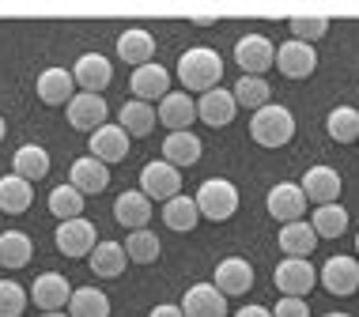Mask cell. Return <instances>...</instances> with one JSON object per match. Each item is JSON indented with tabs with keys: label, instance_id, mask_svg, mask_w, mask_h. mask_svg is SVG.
<instances>
[{
	"label": "cell",
	"instance_id": "cell-43",
	"mask_svg": "<svg viewBox=\"0 0 359 317\" xmlns=\"http://www.w3.org/2000/svg\"><path fill=\"white\" fill-rule=\"evenodd\" d=\"M148 317H182V310H178V306H155Z\"/></svg>",
	"mask_w": 359,
	"mask_h": 317
},
{
	"label": "cell",
	"instance_id": "cell-21",
	"mask_svg": "<svg viewBox=\"0 0 359 317\" xmlns=\"http://www.w3.org/2000/svg\"><path fill=\"white\" fill-rule=\"evenodd\" d=\"M114 219L125 230H144L151 223V200L140 193V189H125V193L114 200Z\"/></svg>",
	"mask_w": 359,
	"mask_h": 317
},
{
	"label": "cell",
	"instance_id": "cell-45",
	"mask_svg": "<svg viewBox=\"0 0 359 317\" xmlns=\"http://www.w3.org/2000/svg\"><path fill=\"white\" fill-rule=\"evenodd\" d=\"M42 317H69V314H65V310H57V314H42Z\"/></svg>",
	"mask_w": 359,
	"mask_h": 317
},
{
	"label": "cell",
	"instance_id": "cell-35",
	"mask_svg": "<svg viewBox=\"0 0 359 317\" xmlns=\"http://www.w3.org/2000/svg\"><path fill=\"white\" fill-rule=\"evenodd\" d=\"M269 94H273V87L265 83V76H238L231 99H235V106H246V110H261V106H269Z\"/></svg>",
	"mask_w": 359,
	"mask_h": 317
},
{
	"label": "cell",
	"instance_id": "cell-11",
	"mask_svg": "<svg viewBox=\"0 0 359 317\" xmlns=\"http://www.w3.org/2000/svg\"><path fill=\"white\" fill-rule=\"evenodd\" d=\"M318 280H322V287L329 295H352L359 291V265L355 257H329V261L318 268Z\"/></svg>",
	"mask_w": 359,
	"mask_h": 317
},
{
	"label": "cell",
	"instance_id": "cell-5",
	"mask_svg": "<svg viewBox=\"0 0 359 317\" xmlns=\"http://www.w3.org/2000/svg\"><path fill=\"white\" fill-rule=\"evenodd\" d=\"M140 193L151 200H163L167 204L170 197H178L182 193V170H174L170 162H163V159H155L148 162V167L140 170Z\"/></svg>",
	"mask_w": 359,
	"mask_h": 317
},
{
	"label": "cell",
	"instance_id": "cell-7",
	"mask_svg": "<svg viewBox=\"0 0 359 317\" xmlns=\"http://www.w3.org/2000/svg\"><path fill=\"white\" fill-rule=\"evenodd\" d=\"M212 287L223 295V299H235V295H246L254 287V265L246 257H223L216 265V280Z\"/></svg>",
	"mask_w": 359,
	"mask_h": 317
},
{
	"label": "cell",
	"instance_id": "cell-24",
	"mask_svg": "<svg viewBox=\"0 0 359 317\" xmlns=\"http://www.w3.org/2000/svg\"><path fill=\"white\" fill-rule=\"evenodd\" d=\"M50 167H53V159H50V151H46L42 143H23V148L12 155V174L23 178V181H31V185L38 178L50 174Z\"/></svg>",
	"mask_w": 359,
	"mask_h": 317
},
{
	"label": "cell",
	"instance_id": "cell-37",
	"mask_svg": "<svg viewBox=\"0 0 359 317\" xmlns=\"http://www.w3.org/2000/svg\"><path fill=\"white\" fill-rule=\"evenodd\" d=\"M159 253H163V246H159V238H155L148 227L129 230V238H125V257H129V261L151 265V261H159Z\"/></svg>",
	"mask_w": 359,
	"mask_h": 317
},
{
	"label": "cell",
	"instance_id": "cell-29",
	"mask_svg": "<svg viewBox=\"0 0 359 317\" xmlns=\"http://www.w3.org/2000/svg\"><path fill=\"white\" fill-rule=\"evenodd\" d=\"M34 200V185L15 174L0 178V211H8V216H19V211H27Z\"/></svg>",
	"mask_w": 359,
	"mask_h": 317
},
{
	"label": "cell",
	"instance_id": "cell-27",
	"mask_svg": "<svg viewBox=\"0 0 359 317\" xmlns=\"http://www.w3.org/2000/svg\"><path fill=\"white\" fill-rule=\"evenodd\" d=\"M314 246H318V234H314V227H310L306 219L280 227V249H284L287 257H303V261H310Z\"/></svg>",
	"mask_w": 359,
	"mask_h": 317
},
{
	"label": "cell",
	"instance_id": "cell-31",
	"mask_svg": "<svg viewBox=\"0 0 359 317\" xmlns=\"http://www.w3.org/2000/svg\"><path fill=\"white\" fill-rule=\"evenodd\" d=\"M69 317H110V299L99 287H76L69 299Z\"/></svg>",
	"mask_w": 359,
	"mask_h": 317
},
{
	"label": "cell",
	"instance_id": "cell-25",
	"mask_svg": "<svg viewBox=\"0 0 359 317\" xmlns=\"http://www.w3.org/2000/svg\"><path fill=\"white\" fill-rule=\"evenodd\" d=\"M151 53H155V38H151V31H144V27H129V31L118 38V57L125 64H133V69L148 64Z\"/></svg>",
	"mask_w": 359,
	"mask_h": 317
},
{
	"label": "cell",
	"instance_id": "cell-26",
	"mask_svg": "<svg viewBox=\"0 0 359 317\" xmlns=\"http://www.w3.org/2000/svg\"><path fill=\"white\" fill-rule=\"evenodd\" d=\"M201 148H205V143L193 136V132H170V136L163 140V162H170L174 170H186L201 159Z\"/></svg>",
	"mask_w": 359,
	"mask_h": 317
},
{
	"label": "cell",
	"instance_id": "cell-14",
	"mask_svg": "<svg viewBox=\"0 0 359 317\" xmlns=\"http://www.w3.org/2000/svg\"><path fill=\"white\" fill-rule=\"evenodd\" d=\"M273 64L287 76V80H306V76L318 69V53H314V45L291 38V42L276 45V61Z\"/></svg>",
	"mask_w": 359,
	"mask_h": 317
},
{
	"label": "cell",
	"instance_id": "cell-15",
	"mask_svg": "<svg viewBox=\"0 0 359 317\" xmlns=\"http://www.w3.org/2000/svg\"><path fill=\"white\" fill-rule=\"evenodd\" d=\"M155 121H163L170 132H189V125L197 121V102H193L186 91H167L159 99Z\"/></svg>",
	"mask_w": 359,
	"mask_h": 317
},
{
	"label": "cell",
	"instance_id": "cell-32",
	"mask_svg": "<svg viewBox=\"0 0 359 317\" xmlns=\"http://www.w3.org/2000/svg\"><path fill=\"white\" fill-rule=\"evenodd\" d=\"M310 227H314L318 242H322V238H341L344 230H348V208H341V200H337V204L314 208V219H310Z\"/></svg>",
	"mask_w": 359,
	"mask_h": 317
},
{
	"label": "cell",
	"instance_id": "cell-9",
	"mask_svg": "<svg viewBox=\"0 0 359 317\" xmlns=\"http://www.w3.org/2000/svg\"><path fill=\"white\" fill-rule=\"evenodd\" d=\"M69 125L80 132H95L99 125H106V113H110V106H106L102 94H87V91H76L69 99Z\"/></svg>",
	"mask_w": 359,
	"mask_h": 317
},
{
	"label": "cell",
	"instance_id": "cell-2",
	"mask_svg": "<svg viewBox=\"0 0 359 317\" xmlns=\"http://www.w3.org/2000/svg\"><path fill=\"white\" fill-rule=\"evenodd\" d=\"M250 136H254L261 148H284V143L295 136V118H291L287 106H261L254 110V118H250Z\"/></svg>",
	"mask_w": 359,
	"mask_h": 317
},
{
	"label": "cell",
	"instance_id": "cell-46",
	"mask_svg": "<svg viewBox=\"0 0 359 317\" xmlns=\"http://www.w3.org/2000/svg\"><path fill=\"white\" fill-rule=\"evenodd\" d=\"M325 317H352V314H325Z\"/></svg>",
	"mask_w": 359,
	"mask_h": 317
},
{
	"label": "cell",
	"instance_id": "cell-22",
	"mask_svg": "<svg viewBox=\"0 0 359 317\" xmlns=\"http://www.w3.org/2000/svg\"><path fill=\"white\" fill-rule=\"evenodd\" d=\"M69 185H72L80 197H87V193H102V189L110 185V167H102V162L91 159V155L76 159L72 170H69Z\"/></svg>",
	"mask_w": 359,
	"mask_h": 317
},
{
	"label": "cell",
	"instance_id": "cell-16",
	"mask_svg": "<svg viewBox=\"0 0 359 317\" xmlns=\"http://www.w3.org/2000/svg\"><path fill=\"white\" fill-rule=\"evenodd\" d=\"M53 238H57V249H61L65 257H87L95 249V238H99V234H95L91 219L80 216V219H65V223L57 227Z\"/></svg>",
	"mask_w": 359,
	"mask_h": 317
},
{
	"label": "cell",
	"instance_id": "cell-40",
	"mask_svg": "<svg viewBox=\"0 0 359 317\" xmlns=\"http://www.w3.org/2000/svg\"><path fill=\"white\" fill-rule=\"evenodd\" d=\"M27 291L15 280H0V317H19L27 310Z\"/></svg>",
	"mask_w": 359,
	"mask_h": 317
},
{
	"label": "cell",
	"instance_id": "cell-36",
	"mask_svg": "<svg viewBox=\"0 0 359 317\" xmlns=\"http://www.w3.org/2000/svg\"><path fill=\"white\" fill-rule=\"evenodd\" d=\"M325 132H329V136H333L337 143H352V140H359V110H355V106H337V110H329Z\"/></svg>",
	"mask_w": 359,
	"mask_h": 317
},
{
	"label": "cell",
	"instance_id": "cell-34",
	"mask_svg": "<svg viewBox=\"0 0 359 317\" xmlns=\"http://www.w3.org/2000/svg\"><path fill=\"white\" fill-rule=\"evenodd\" d=\"M31 253H34V246L23 230H4L0 234V268H23L31 261Z\"/></svg>",
	"mask_w": 359,
	"mask_h": 317
},
{
	"label": "cell",
	"instance_id": "cell-20",
	"mask_svg": "<svg viewBox=\"0 0 359 317\" xmlns=\"http://www.w3.org/2000/svg\"><path fill=\"white\" fill-rule=\"evenodd\" d=\"M38 99H42L46 106H69V99L76 94V80L69 69H42L38 72V83H34Z\"/></svg>",
	"mask_w": 359,
	"mask_h": 317
},
{
	"label": "cell",
	"instance_id": "cell-42",
	"mask_svg": "<svg viewBox=\"0 0 359 317\" xmlns=\"http://www.w3.org/2000/svg\"><path fill=\"white\" fill-rule=\"evenodd\" d=\"M235 317H273V310H265V306H242Z\"/></svg>",
	"mask_w": 359,
	"mask_h": 317
},
{
	"label": "cell",
	"instance_id": "cell-41",
	"mask_svg": "<svg viewBox=\"0 0 359 317\" xmlns=\"http://www.w3.org/2000/svg\"><path fill=\"white\" fill-rule=\"evenodd\" d=\"M273 317H310V306L306 299H280Z\"/></svg>",
	"mask_w": 359,
	"mask_h": 317
},
{
	"label": "cell",
	"instance_id": "cell-12",
	"mask_svg": "<svg viewBox=\"0 0 359 317\" xmlns=\"http://www.w3.org/2000/svg\"><path fill=\"white\" fill-rule=\"evenodd\" d=\"M91 159H99L102 167H110V162H121L125 155H129V132L121 129V125H99V129L91 132Z\"/></svg>",
	"mask_w": 359,
	"mask_h": 317
},
{
	"label": "cell",
	"instance_id": "cell-3",
	"mask_svg": "<svg viewBox=\"0 0 359 317\" xmlns=\"http://www.w3.org/2000/svg\"><path fill=\"white\" fill-rule=\"evenodd\" d=\"M193 204L205 219L212 223H223V219H231L238 211V189L231 185L227 178H208L205 185L197 189V197H193Z\"/></svg>",
	"mask_w": 359,
	"mask_h": 317
},
{
	"label": "cell",
	"instance_id": "cell-17",
	"mask_svg": "<svg viewBox=\"0 0 359 317\" xmlns=\"http://www.w3.org/2000/svg\"><path fill=\"white\" fill-rule=\"evenodd\" d=\"M182 317H227V299L212 283H193L182 295Z\"/></svg>",
	"mask_w": 359,
	"mask_h": 317
},
{
	"label": "cell",
	"instance_id": "cell-19",
	"mask_svg": "<svg viewBox=\"0 0 359 317\" xmlns=\"http://www.w3.org/2000/svg\"><path fill=\"white\" fill-rule=\"evenodd\" d=\"M129 87H133V94H137L140 102H148V106H151L155 99H163V94L170 91V72L163 69V64L148 61V64H140V69H133Z\"/></svg>",
	"mask_w": 359,
	"mask_h": 317
},
{
	"label": "cell",
	"instance_id": "cell-47",
	"mask_svg": "<svg viewBox=\"0 0 359 317\" xmlns=\"http://www.w3.org/2000/svg\"><path fill=\"white\" fill-rule=\"evenodd\" d=\"M355 249H359V234H355Z\"/></svg>",
	"mask_w": 359,
	"mask_h": 317
},
{
	"label": "cell",
	"instance_id": "cell-13",
	"mask_svg": "<svg viewBox=\"0 0 359 317\" xmlns=\"http://www.w3.org/2000/svg\"><path fill=\"white\" fill-rule=\"evenodd\" d=\"M265 204H269V216L280 219V223H299V219L306 216V197H303V189L291 185V181H280V185L269 189Z\"/></svg>",
	"mask_w": 359,
	"mask_h": 317
},
{
	"label": "cell",
	"instance_id": "cell-44",
	"mask_svg": "<svg viewBox=\"0 0 359 317\" xmlns=\"http://www.w3.org/2000/svg\"><path fill=\"white\" fill-rule=\"evenodd\" d=\"M4 136H8V121L0 118V140H4Z\"/></svg>",
	"mask_w": 359,
	"mask_h": 317
},
{
	"label": "cell",
	"instance_id": "cell-33",
	"mask_svg": "<svg viewBox=\"0 0 359 317\" xmlns=\"http://www.w3.org/2000/svg\"><path fill=\"white\" fill-rule=\"evenodd\" d=\"M163 223H167L170 230H193L201 223V211H197V204H193V197H170L167 204H163Z\"/></svg>",
	"mask_w": 359,
	"mask_h": 317
},
{
	"label": "cell",
	"instance_id": "cell-1",
	"mask_svg": "<svg viewBox=\"0 0 359 317\" xmlns=\"http://www.w3.org/2000/svg\"><path fill=\"white\" fill-rule=\"evenodd\" d=\"M178 80H182V87L189 91H212V87H219V80H223V61H219V53L216 50H208V45H193V50H186L178 57Z\"/></svg>",
	"mask_w": 359,
	"mask_h": 317
},
{
	"label": "cell",
	"instance_id": "cell-23",
	"mask_svg": "<svg viewBox=\"0 0 359 317\" xmlns=\"http://www.w3.org/2000/svg\"><path fill=\"white\" fill-rule=\"evenodd\" d=\"M235 99H231V91L227 87H212L201 94V102H197V118L212 125V129H223V125H231L235 121Z\"/></svg>",
	"mask_w": 359,
	"mask_h": 317
},
{
	"label": "cell",
	"instance_id": "cell-4",
	"mask_svg": "<svg viewBox=\"0 0 359 317\" xmlns=\"http://www.w3.org/2000/svg\"><path fill=\"white\" fill-rule=\"evenodd\" d=\"M273 283L284 299H306L310 287L318 283V268L310 261H303V257H284L273 268Z\"/></svg>",
	"mask_w": 359,
	"mask_h": 317
},
{
	"label": "cell",
	"instance_id": "cell-18",
	"mask_svg": "<svg viewBox=\"0 0 359 317\" xmlns=\"http://www.w3.org/2000/svg\"><path fill=\"white\" fill-rule=\"evenodd\" d=\"M31 299H34V306H38L42 314H57V310H65V306H69L72 287H69V280H65V276L42 272V276L34 280V287H31Z\"/></svg>",
	"mask_w": 359,
	"mask_h": 317
},
{
	"label": "cell",
	"instance_id": "cell-8",
	"mask_svg": "<svg viewBox=\"0 0 359 317\" xmlns=\"http://www.w3.org/2000/svg\"><path fill=\"white\" fill-rule=\"evenodd\" d=\"M299 189H303V197L314 200L318 208H322V204H337V200H341V174H337L333 167H325V162H318V167H310L303 174Z\"/></svg>",
	"mask_w": 359,
	"mask_h": 317
},
{
	"label": "cell",
	"instance_id": "cell-39",
	"mask_svg": "<svg viewBox=\"0 0 359 317\" xmlns=\"http://www.w3.org/2000/svg\"><path fill=\"white\" fill-rule=\"evenodd\" d=\"M329 31V19L325 15H291V34H295V42H318V38H325Z\"/></svg>",
	"mask_w": 359,
	"mask_h": 317
},
{
	"label": "cell",
	"instance_id": "cell-6",
	"mask_svg": "<svg viewBox=\"0 0 359 317\" xmlns=\"http://www.w3.org/2000/svg\"><path fill=\"white\" fill-rule=\"evenodd\" d=\"M235 61H238L242 76H265L276 61V50L265 34H242L235 42Z\"/></svg>",
	"mask_w": 359,
	"mask_h": 317
},
{
	"label": "cell",
	"instance_id": "cell-28",
	"mask_svg": "<svg viewBox=\"0 0 359 317\" xmlns=\"http://www.w3.org/2000/svg\"><path fill=\"white\" fill-rule=\"evenodd\" d=\"M91 268H95V276H102V280H114V276H121L125 272V246H118V242H95V249L91 253Z\"/></svg>",
	"mask_w": 359,
	"mask_h": 317
},
{
	"label": "cell",
	"instance_id": "cell-38",
	"mask_svg": "<svg viewBox=\"0 0 359 317\" xmlns=\"http://www.w3.org/2000/svg\"><path fill=\"white\" fill-rule=\"evenodd\" d=\"M50 211L61 219V223H65V219H80L83 216V197L76 193L72 185H57L50 193Z\"/></svg>",
	"mask_w": 359,
	"mask_h": 317
},
{
	"label": "cell",
	"instance_id": "cell-10",
	"mask_svg": "<svg viewBox=\"0 0 359 317\" xmlns=\"http://www.w3.org/2000/svg\"><path fill=\"white\" fill-rule=\"evenodd\" d=\"M72 80H76V87H83L87 94H102V87H110V80H114L110 57H102V53H83V57H76Z\"/></svg>",
	"mask_w": 359,
	"mask_h": 317
},
{
	"label": "cell",
	"instance_id": "cell-30",
	"mask_svg": "<svg viewBox=\"0 0 359 317\" xmlns=\"http://www.w3.org/2000/svg\"><path fill=\"white\" fill-rule=\"evenodd\" d=\"M118 125L129 132V136H148V132L155 129V106L140 102V99L125 102L121 113H118Z\"/></svg>",
	"mask_w": 359,
	"mask_h": 317
}]
</instances>
